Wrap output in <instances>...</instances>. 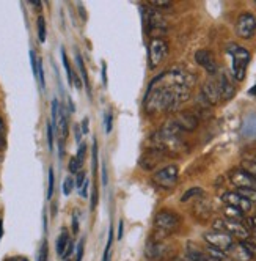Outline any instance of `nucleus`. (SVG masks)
I'll use <instances>...</instances> for the list:
<instances>
[{
  "instance_id": "obj_1",
  "label": "nucleus",
  "mask_w": 256,
  "mask_h": 261,
  "mask_svg": "<svg viewBox=\"0 0 256 261\" xmlns=\"http://www.w3.org/2000/svg\"><path fill=\"white\" fill-rule=\"evenodd\" d=\"M193 79L182 69H172L162 72L148 87L145 104L148 114L162 110H175L190 96Z\"/></svg>"
},
{
  "instance_id": "obj_2",
  "label": "nucleus",
  "mask_w": 256,
  "mask_h": 261,
  "mask_svg": "<svg viewBox=\"0 0 256 261\" xmlns=\"http://www.w3.org/2000/svg\"><path fill=\"white\" fill-rule=\"evenodd\" d=\"M228 54L233 59V65H231V71H233V77L237 82H242L245 79V72H247V66L250 62V52L245 47H241L237 44H230L228 46Z\"/></svg>"
},
{
  "instance_id": "obj_3",
  "label": "nucleus",
  "mask_w": 256,
  "mask_h": 261,
  "mask_svg": "<svg viewBox=\"0 0 256 261\" xmlns=\"http://www.w3.org/2000/svg\"><path fill=\"white\" fill-rule=\"evenodd\" d=\"M154 225H156V231L160 234V238L167 236L179 227V216L173 211L162 210L156 216Z\"/></svg>"
},
{
  "instance_id": "obj_4",
  "label": "nucleus",
  "mask_w": 256,
  "mask_h": 261,
  "mask_svg": "<svg viewBox=\"0 0 256 261\" xmlns=\"http://www.w3.org/2000/svg\"><path fill=\"white\" fill-rule=\"evenodd\" d=\"M214 228H215V231H223V233L230 234L231 238L241 239V241H247L250 238V233H248L247 227L244 225L242 222L220 219V220L214 222Z\"/></svg>"
},
{
  "instance_id": "obj_5",
  "label": "nucleus",
  "mask_w": 256,
  "mask_h": 261,
  "mask_svg": "<svg viewBox=\"0 0 256 261\" xmlns=\"http://www.w3.org/2000/svg\"><path fill=\"white\" fill-rule=\"evenodd\" d=\"M168 54V43L163 38H153L148 46V63L150 68H157Z\"/></svg>"
},
{
  "instance_id": "obj_6",
  "label": "nucleus",
  "mask_w": 256,
  "mask_h": 261,
  "mask_svg": "<svg viewBox=\"0 0 256 261\" xmlns=\"http://www.w3.org/2000/svg\"><path fill=\"white\" fill-rule=\"evenodd\" d=\"M178 176H179L178 165L170 164L167 167H163V169H160L159 172H156L153 176V181L162 189H172L178 182Z\"/></svg>"
},
{
  "instance_id": "obj_7",
  "label": "nucleus",
  "mask_w": 256,
  "mask_h": 261,
  "mask_svg": "<svg viewBox=\"0 0 256 261\" xmlns=\"http://www.w3.org/2000/svg\"><path fill=\"white\" fill-rule=\"evenodd\" d=\"M236 33L241 36L242 40H250L256 33V17L251 13H242L237 17L236 22Z\"/></svg>"
},
{
  "instance_id": "obj_8",
  "label": "nucleus",
  "mask_w": 256,
  "mask_h": 261,
  "mask_svg": "<svg viewBox=\"0 0 256 261\" xmlns=\"http://www.w3.org/2000/svg\"><path fill=\"white\" fill-rule=\"evenodd\" d=\"M205 241L209 244V247H214L217 250L222 252H228V249L234 244V241L230 234L223 233V231H209L205 234Z\"/></svg>"
},
{
  "instance_id": "obj_9",
  "label": "nucleus",
  "mask_w": 256,
  "mask_h": 261,
  "mask_svg": "<svg viewBox=\"0 0 256 261\" xmlns=\"http://www.w3.org/2000/svg\"><path fill=\"white\" fill-rule=\"evenodd\" d=\"M222 200L223 203L226 204V206H231V208H236L239 210L242 213H247L251 210V201H248L247 198H244L242 195H239L236 191H231V192H225L222 195Z\"/></svg>"
},
{
  "instance_id": "obj_10",
  "label": "nucleus",
  "mask_w": 256,
  "mask_h": 261,
  "mask_svg": "<svg viewBox=\"0 0 256 261\" xmlns=\"http://www.w3.org/2000/svg\"><path fill=\"white\" fill-rule=\"evenodd\" d=\"M201 96H203L205 102L211 104V106H215L222 101V96H220V88H218V82L217 79L211 77L205 85H203V90H201Z\"/></svg>"
},
{
  "instance_id": "obj_11",
  "label": "nucleus",
  "mask_w": 256,
  "mask_h": 261,
  "mask_svg": "<svg viewBox=\"0 0 256 261\" xmlns=\"http://www.w3.org/2000/svg\"><path fill=\"white\" fill-rule=\"evenodd\" d=\"M195 62H196V65H200L203 69H206L211 74V76H214V74L217 72V69H218L214 55L209 50H206V49H200V50L195 52Z\"/></svg>"
},
{
  "instance_id": "obj_12",
  "label": "nucleus",
  "mask_w": 256,
  "mask_h": 261,
  "mask_svg": "<svg viewBox=\"0 0 256 261\" xmlns=\"http://www.w3.org/2000/svg\"><path fill=\"white\" fill-rule=\"evenodd\" d=\"M231 182L237 189H256V181L251 175H248L245 170L237 169L231 173Z\"/></svg>"
},
{
  "instance_id": "obj_13",
  "label": "nucleus",
  "mask_w": 256,
  "mask_h": 261,
  "mask_svg": "<svg viewBox=\"0 0 256 261\" xmlns=\"http://www.w3.org/2000/svg\"><path fill=\"white\" fill-rule=\"evenodd\" d=\"M230 258L236 259V261H251L253 259V255L251 252L248 250V247L245 246V242H234V244L228 249V252H225Z\"/></svg>"
},
{
  "instance_id": "obj_14",
  "label": "nucleus",
  "mask_w": 256,
  "mask_h": 261,
  "mask_svg": "<svg viewBox=\"0 0 256 261\" xmlns=\"http://www.w3.org/2000/svg\"><path fill=\"white\" fill-rule=\"evenodd\" d=\"M218 82V88H220V96H222V101H230L233 96H234V93H236V87L234 84L231 82V79L226 76L225 72L220 74V77L217 79Z\"/></svg>"
},
{
  "instance_id": "obj_15",
  "label": "nucleus",
  "mask_w": 256,
  "mask_h": 261,
  "mask_svg": "<svg viewBox=\"0 0 256 261\" xmlns=\"http://www.w3.org/2000/svg\"><path fill=\"white\" fill-rule=\"evenodd\" d=\"M175 124L181 129V130H193L198 126V120L195 115L192 114H181L178 115V118L175 120Z\"/></svg>"
},
{
  "instance_id": "obj_16",
  "label": "nucleus",
  "mask_w": 256,
  "mask_h": 261,
  "mask_svg": "<svg viewBox=\"0 0 256 261\" xmlns=\"http://www.w3.org/2000/svg\"><path fill=\"white\" fill-rule=\"evenodd\" d=\"M69 241H71V238H69L68 231L63 230V231L60 233V236L57 238V253H59V255H62V256L65 255L66 247H68V244H69Z\"/></svg>"
},
{
  "instance_id": "obj_17",
  "label": "nucleus",
  "mask_w": 256,
  "mask_h": 261,
  "mask_svg": "<svg viewBox=\"0 0 256 261\" xmlns=\"http://www.w3.org/2000/svg\"><path fill=\"white\" fill-rule=\"evenodd\" d=\"M225 219L234 220V222H242V223H244V220H245L242 211L236 210V208H231V206H225Z\"/></svg>"
},
{
  "instance_id": "obj_18",
  "label": "nucleus",
  "mask_w": 256,
  "mask_h": 261,
  "mask_svg": "<svg viewBox=\"0 0 256 261\" xmlns=\"http://www.w3.org/2000/svg\"><path fill=\"white\" fill-rule=\"evenodd\" d=\"M242 170H245L248 175H251L253 178H256V154L244 159V162H242Z\"/></svg>"
},
{
  "instance_id": "obj_19",
  "label": "nucleus",
  "mask_w": 256,
  "mask_h": 261,
  "mask_svg": "<svg viewBox=\"0 0 256 261\" xmlns=\"http://www.w3.org/2000/svg\"><path fill=\"white\" fill-rule=\"evenodd\" d=\"M187 258L190 261H209V256L203 252H200L198 249H193L192 246L187 247Z\"/></svg>"
},
{
  "instance_id": "obj_20",
  "label": "nucleus",
  "mask_w": 256,
  "mask_h": 261,
  "mask_svg": "<svg viewBox=\"0 0 256 261\" xmlns=\"http://www.w3.org/2000/svg\"><path fill=\"white\" fill-rule=\"evenodd\" d=\"M211 259H214V261H230V256L225 253V252H222V250H217V249H214V247H208V253H206Z\"/></svg>"
},
{
  "instance_id": "obj_21",
  "label": "nucleus",
  "mask_w": 256,
  "mask_h": 261,
  "mask_svg": "<svg viewBox=\"0 0 256 261\" xmlns=\"http://www.w3.org/2000/svg\"><path fill=\"white\" fill-rule=\"evenodd\" d=\"M76 62H77V66H79V69H80L82 81H83V84H85V87H87V90H88V88H90L88 72H87V68H85V65H83V60H82V57H80V54H76ZM88 93H90V90H88Z\"/></svg>"
},
{
  "instance_id": "obj_22",
  "label": "nucleus",
  "mask_w": 256,
  "mask_h": 261,
  "mask_svg": "<svg viewBox=\"0 0 256 261\" xmlns=\"http://www.w3.org/2000/svg\"><path fill=\"white\" fill-rule=\"evenodd\" d=\"M62 60H63V66H65V69H66V74H68V82L72 84V81H74V72H72V69H71V65H69V62H68V57H66L65 49H62Z\"/></svg>"
},
{
  "instance_id": "obj_23",
  "label": "nucleus",
  "mask_w": 256,
  "mask_h": 261,
  "mask_svg": "<svg viewBox=\"0 0 256 261\" xmlns=\"http://www.w3.org/2000/svg\"><path fill=\"white\" fill-rule=\"evenodd\" d=\"M244 222H245L244 225L247 227V230H248L250 236L253 234V236L256 238V216H250V217H247Z\"/></svg>"
},
{
  "instance_id": "obj_24",
  "label": "nucleus",
  "mask_w": 256,
  "mask_h": 261,
  "mask_svg": "<svg viewBox=\"0 0 256 261\" xmlns=\"http://www.w3.org/2000/svg\"><path fill=\"white\" fill-rule=\"evenodd\" d=\"M236 192L239 195H242L244 198H247L248 201H251V203L256 201V189H237Z\"/></svg>"
},
{
  "instance_id": "obj_25",
  "label": "nucleus",
  "mask_w": 256,
  "mask_h": 261,
  "mask_svg": "<svg viewBox=\"0 0 256 261\" xmlns=\"http://www.w3.org/2000/svg\"><path fill=\"white\" fill-rule=\"evenodd\" d=\"M38 38L41 43L46 41V21L43 16L38 17Z\"/></svg>"
},
{
  "instance_id": "obj_26",
  "label": "nucleus",
  "mask_w": 256,
  "mask_h": 261,
  "mask_svg": "<svg viewBox=\"0 0 256 261\" xmlns=\"http://www.w3.org/2000/svg\"><path fill=\"white\" fill-rule=\"evenodd\" d=\"M80 161L74 156V158H71L69 159V165H68V169H69V172L71 173H79L80 172Z\"/></svg>"
},
{
  "instance_id": "obj_27",
  "label": "nucleus",
  "mask_w": 256,
  "mask_h": 261,
  "mask_svg": "<svg viewBox=\"0 0 256 261\" xmlns=\"http://www.w3.org/2000/svg\"><path fill=\"white\" fill-rule=\"evenodd\" d=\"M201 194H203V189H201V188H192V189H189L184 195L181 197V201H187L189 198H192L195 195H201Z\"/></svg>"
},
{
  "instance_id": "obj_28",
  "label": "nucleus",
  "mask_w": 256,
  "mask_h": 261,
  "mask_svg": "<svg viewBox=\"0 0 256 261\" xmlns=\"http://www.w3.org/2000/svg\"><path fill=\"white\" fill-rule=\"evenodd\" d=\"M30 63H32V71H33V76L38 79V59H36V54L35 50H30Z\"/></svg>"
},
{
  "instance_id": "obj_29",
  "label": "nucleus",
  "mask_w": 256,
  "mask_h": 261,
  "mask_svg": "<svg viewBox=\"0 0 256 261\" xmlns=\"http://www.w3.org/2000/svg\"><path fill=\"white\" fill-rule=\"evenodd\" d=\"M72 189H74V179H72L71 176H68L65 181H63V194L65 195H69L72 192Z\"/></svg>"
},
{
  "instance_id": "obj_30",
  "label": "nucleus",
  "mask_w": 256,
  "mask_h": 261,
  "mask_svg": "<svg viewBox=\"0 0 256 261\" xmlns=\"http://www.w3.org/2000/svg\"><path fill=\"white\" fill-rule=\"evenodd\" d=\"M150 5L156 8H170L172 2L170 0H150Z\"/></svg>"
},
{
  "instance_id": "obj_31",
  "label": "nucleus",
  "mask_w": 256,
  "mask_h": 261,
  "mask_svg": "<svg viewBox=\"0 0 256 261\" xmlns=\"http://www.w3.org/2000/svg\"><path fill=\"white\" fill-rule=\"evenodd\" d=\"M46 127H47V146H49V151H52L53 150V127L50 123H47Z\"/></svg>"
},
{
  "instance_id": "obj_32",
  "label": "nucleus",
  "mask_w": 256,
  "mask_h": 261,
  "mask_svg": "<svg viewBox=\"0 0 256 261\" xmlns=\"http://www.w3.org/2000/svg\"><path fill=\"white\" fill-rule=\"evenodd\" d=\"M53 169H49V182H47V198H52V194H53Z\"/></svg>"
},
{
  "instance_id": "obj_33",
  "label": "nucleus",
  "mask_w": 256,
  "mask_h": 261,
  "mask_svg": "<svg viewBox=\"0 0 256 261\" xmlns=\"http://www.w3.org/2000/svg\"><path fill=\"white\" fill-rule=\"evenodd\" d=\"M98 172V143H93V173Z\"/></svg>"
},
{
  "instance_id": "obj_34",
  "label": "nucleus",
  "mask_w": 256,
  "mask_h": 261,
  "mask_svg": "<svg viewBox=\"0 0 256 261\" xmlns=\"http://www.w3.org/2000/svg\"><path fill=\"white\" fill-rule=\"evenodd\" d=\"M85 151H87V145L85 143H80L79 145V151H77V159L80 161V164L83 162V159H85Z\"/></svg>"
},
{
  "instance_id": "obj_35",
  "label": "nucleus",
  "mask_w": 256,
  "mask_h": 261,
  "mask_svg": "<svg viewBox=\"0 0 256 261\" xmlns=\"http://www.w3.org/2000/svg\"><path fill=\"white\" fill-rule=\"evenodd\" d=\"M38 261H47V242H43L41 250H40V258Z\"/></svg>"
},
{
  "instance_id": "obj_36",
  "label": "nucleus",
  "mask_w": 256,
  "mask_h": 261,
  "mask_svg": "<svg viewBox=\"0 0 256 261\" xmlns=\"http://www.w3.org/2000/svg\"><path fill=\"white\" fill-rule=\"evenodd\" d=\"M112 130V114L108 112V114L105 115V133L108 134Z\"/></svg>"
},
{
  "instance_id": "obj_37",
  "label": "nucleus",
  "mask_w": 256,
  "mask_h": 261,
  "mask_svg": "<svg viewBox=\"0 0 256 261\" xmlns=\"http://www.w3.org/2000/svg\"><path fill=\"white\" fill-rule=\"evenodd\" d=\"M85 181H87V176H85V173H83V172H79V173H77V179H76V184H77V188H79V189L82 188Z\"/></svg>"
},
{
  "instance_id": "obj_38",
  "label": "nucleus",
  "mask_w": 256,
  "mask_h": 261,
  "mask_svg": "<svg viewBox=\"0 0 256 261\" xmlns=\"http://www.w3.org/2000/svg\"><path fill=\"white\" fill-rule=\"evenodd\" d=\"M88 186H90V182H88V179L83 182V186L79 189V194H80V197H88Z\"/></svg>"
},
{
  "instance_id": "obj_39",
  "label": "nucleus",
  "mask_w": 256,
  "mask_h": 261,
  "mask_svg": "<svg viewBox=\"0 0 256 261\" xmlns=\"http://www.w3.org/2000/svg\"><path fill=\"white\" fill-rule=\"evenodd\" d=\"M88 124H90V120H88V118H83V121H82V126H80L82 134H88V130H90Z\"/></svg>"
},
{
  "instance_id": "obj_40",
  "label": "nucleus",
  "mask_w": 256,
  "mask_h": 261,
  "mask_svg": "<svg viewBox=\"0 0 256 261\" xmlns=\"http://www.w3.org/2000/svg\"><path fill=\"white\" fill-rule=\"evenodd\" d=\"M72 231L77 233L79 231V222H77V213H74V216H72Z\"/></svg>"
},
{
  "instance_id": "obj_41",
  "label": "nucleus",
  "mask_w": 256,
  "mask_h": 261,
  "mask_svg": "<svg viewBox=\"0 0 256 261\" xmlns=\"http://www.w3.org/2000/svg\"><path fill=\"white\" fill-rule=\"evenodd\" d=\"M98 204V189H93V197H91V210H95Z\"/></svg>"
},
{
  "instance_id": "obj_42",
  "label": "nucleus",
  "mask_w": 256,
  "mask_h": 261,
  "mask_svg": "<svg viewBox=\"0 0 256 261\" xmlns=\"http://www.w3.org/2000/svg\"><path fill=\"white\" fill-rule=\"evenodd\" d=\"M82 256H83V241L79 244L77 247V259L76 261H82Z\"/></svg>"
},
{
  "instance_id": "obj_43",
  "label": "nucleus",
  "mask_w": 256,
  "mask_h": 261,
  "mask_svg": "<svg viewBox=\"0 0 256 261\" xmlns=\"http://www.w3.org/2000/svg\"><path fill=\"white\" fill-rule=\"evenodd\" d=\"M102 84L104 87H107V66L104 62H102Z\"/></svg>"
},
{
  "instance_id": "obj_44",
  "label": "nucleus",
  "mask_w": 256,
  "mask_h": 261,
  "mask_svg": "<svg viewBox=\"0 0 256 261\" xmlns=\"http://www.w3.org/2000/svg\"><path fill=\"white\" fill-rule=\"evenodd\" d=\"M121 238H123V220H120L118 223V239L121 241Z\"/></svg>"
},
{
  "instance_id": "obj_45",
  "label": "nucleus",
  "mask_w": 256,
  "mask_h": 261,
  "mask_svg": "<svg viewBox=\"0 0 256 261\" xmlns=\"http://www.w3.org/2000/svg\"><path fill=\"white\" fill-rule=\"evenodd\" d=\"M76 139H77V142H80V139H82V130L79 126H76Z\"/></svg>"
},
{
  "instance_id": "obj_46",
  "label": "nucleus",
  "mask_w": 256,
  "mask_h": 261,
  "mask_svg": "<svg viewBox=\"0 0 256 261\" xmlns=\"http://www.w3.org/2000/svg\"><path fill=\"white\" fill-rule=\"evenodd\" d=\"M102 184L104 186L107 184V170H105V167H102Z\"/></svg>"
},
{
  "instance_id": "obj_47",
  "label": "nucleus",
  "mask_w": 256,
  "mask_h": 261,
  "mask_svg": "<svg viewBox=\"0 0 256 261\" xmlns=\"http://www.w3.org/2000/svg\"><path fill=\"white\" fill-rule=\"evenodd\" d=\"M248 95H251V96H256V84L248 90Z\"/></svg>"
},
{
  "instance_id": "obj_48",
  "label": "nucleus",
  "mask_w": 256,
  "mask_h": 261,
  "mask_svg": "<svg viewBox=\"0 0 256 261\" xmlns=\"http://www.w3.org/2000/svg\"><path fill=\"white\" fill-rule=\"evenodd\" d=\"M4 130H5V123H4V120H2V118H0V134H2Z\"/></svg>"
},
{
  "instance_id": "obj_49",
  "label": "nucleus",
  "mask_w": 256,
  "mask_h": 261,
  "mask_svg": "<svg viewBox=\"0 0 256 261\" xmlns=\"http://www.w3.org/2000/svg\"><path fill=\"white\" fill-rule=\"evenodd\" d=\"M254 2H256V0H254Z\"/></svg>"
}]
</instances>
